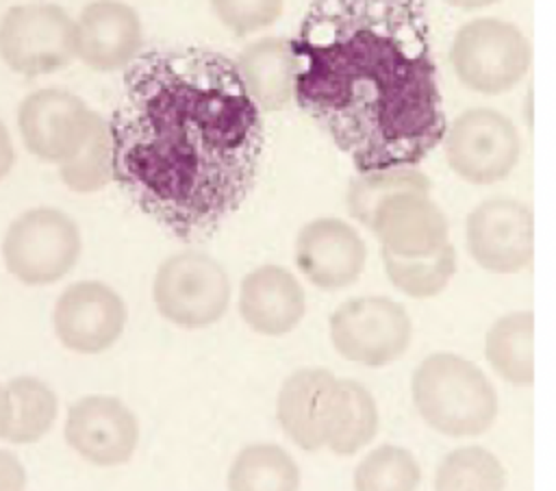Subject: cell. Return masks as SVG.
Instances as JSON below:
<instances>
[{
	"mask_svg": "<svg viewBox=\"0 0 556 491\" xmlns=\"http://www.w3.org/2000/svg\"><path fill=\"white\" fill-rule=\"evenodd\" d=\"M59 176L70 191L93 193L113 180V141L109 119L98 117L85 146L59 165Z\"/></svg>",
	"mask_w": 556,
	"mask_h": 491,
	"instance_id": "obj_27",
	"label": "cell"
},
{
	"mask_svg": "<svg viewBox=\"0 0 556 491\" xmlns=\"http://www.w3.org/2000/svg\"><path fill=\"white\" fill-rule=\"evenodd\" d=\"M4 424H7V391H4V385L0 382V439H2Z\"/></svg>",
	"mask_w": 556,
	"mask_h": 491,
	"instance_id": "obj_33",
	"label": "cell"
},
{
	"mask_svg": "<svg viewBox=\"0 0 556 491\" xmlns=\"http://www.w3.org/2000/svg\"><path fill=\"white\" fill-rule=\"evenodd\" d=\"M65 443L96 467H117L132 458L139 443L135 413L113 395H83L65 415Z\"/></svg>",
	"mask_w": 556,
	"mask_h": 491,
	"instance_id": "obj_13",
	"label": "cell"
},
{
	"mask_svg": "<svg viewBox=\"0 0 556 491\" xmlns=\"http://www.w3.org/2000/svg\"><path fill=\"white\" fill-rule=\"evenodd\" d=\"M465 243L471 259L493 274H517L534 254V217L528 204L515 198L480 202L465 224Z\"/></svg>",
	"mask_w": 556,
	"mask_h": 491,
	"instance_id": "obj_12",
	"label": "cell"
},
{
	"mask_svg": "<svg viewBox=\"0 0 556 491\" xmlns=\"http://www.w3.org/2000/svg\"><path fill=\"white\" fill-rule=\"evenodd\" d=\"M382 261L391 285L417 300L439 295L456 274V250L452 243H445L434 254L415 259L382 252Z\"/></svg>",
	"mask_w": 556,
	"mask_h": 491,
	"instance_id": "obj_25",
	"label": "cell"
},
{
	"mask_svg": "<svg viewBox=\"0 0 556 491\" xmlns=\"http://www.w3.org/2000/svg\"><path fill=\"white\" fill-rule=\"evenodd\" d=\"M434 491H506V469L491 450L463 445L441 458Z\"/></svg>",
	"mask_w": 556,
	"mask_h": 491,
	"instance_id": "obj_24",
	"label": "cell"
},
{
	"mask_svg": "<svg viewBox=\"0 0 556 491\" xmlns=\"http://www.w3.org/2000/svg\"><path fill=\"white\" fill-rule=\"evenodd\" d=\"M419 417L447 437H478L497 417V393L486 374L454 352L426 356L410 378Z\"/></svg>",
	"mask_w": 556,
	"mask_h": 491,
	"instance_id": "obj_3",
	"label": "cell"
},
{
	"mask_svg": "<svg viewBox=\"0 0 556 491\" xmlns=\"http://www.w3.org/2000/svg\"><path fill=\"white\" fill-rule=\"evenodd\" d=\"M441 146L450 169L471 185L504 180L521 156L517 126L489 106L460 111L445 124Z\"/></svg>",
	"mask_w": 556,
	"mask_h": 491,
	"instance_id": "obj_7",
	"label": "cell"
},
{
	"mask_svg": "<svg viewBox=\"0 0 556 491\" xmlns=\"http://www.w3.org/2000/svg\"><path fill=\"white\" fill-rule=\"evenodd\" d=\"M447 2L450 7H456V9H463V11H473V9H484V7H491L500 0H443Z\"/></svg>",
	"mask_w": 556,
	"mask_h": 491,
	"instance_id": "obj_32",
	"label": "cell"
},
{
	"mask_svg": "<svg viewBox=\"0 0 556 491\" xmlns=\"http://www.w3.org/2000/svg\"><path fill=\"white\" fill-rule=\"evenodd\" d=\"M128 309L124 298L102 280L67 285L52 309L59 343L76 354H100L124 332Z\"/></svg>",
	"mask_w": 556,
	"mask_h": 491,
	"instance_id": "obj_11",
	"label": "cell"
},
{
	"mask_svg": "<svg viewBox=\"0 0 556 491\" xmlns=\"http://www.w3.org/2000/svg\"><path fill=\"white\" fill-rule=\"evenodd\" d=\"M237 309L254 332L282 337L302 322L306 295L300 280L287 267L261 265L243 276Z\"/></svg>",
	"mask_w": 556,
	"mask_h": 491,
	"instance_id": "obj_17",
	"label": "cell"
},
{
	"mask_svg": "<svg viewBox=\"0 0 556 491\" xmlns=\"http://www.w3.org/2000/svg\"><path fill=\"white\" fill-rule=\"evenodd\" d=\"M130 65L109 122L113 180L176 235L213 230L254 185L261 111L215 50H161Z\"/></svg>",
	"mask_w": 556,
	"mask_h": 491,
	"instance_id": "obj_1",
	"label": "cell"
},
{
	"mask_svg": "<svg viewBox=\"0 0 556 491\" xmlns=\"http://www.w3.org/2000/svg\"><path fill=\"white\" fill-rule=\"evenodd\" d=\"M235 67L258 111H280L293 102L298 65L291 39H254L239 52Z\"/></svg>",
	"mask_w": 556,
	"mask_h": 491,
	"instance_id": "obj_18",
	"label": "cell"
},
{
	"mask_svg": "<svg viewBox=\"0 0 556 491\" xmlns=\"http://www.w3.org/2000/svg\"><path fill=\"white\" fill-rule=\"evenodd\" d=\"M298 104L358 172L417 165L445 130L413 0H321L291 39Z\"/></svg>",
	"mask_w": 556,
	"mask_h": 491,
	"instance_id": "obj_2",
	"label": "cell"
},
{
	"mask_svg": "<svg viewBox=\"0 0 556 491\" xmlns=\"http://www.w3.org/2000/svg\"><path fill=\"white\" fill-rule=\"evenodd\" d=\"M330 341L350 363L382 367L404 356L413 337L406 309L387 295H358L330 315Z\"/></svg>",
	"mask_w": 556,
	"mask_h": 491,
	"instance_id": "obj_9",
	"label": "cell"
},
{
	"mask_svg": "<svg viewBox=\"0 0 556 491\" xmlns=\"http://www.w3.org/2000/svg\"><path fill=\"white\" fill-rule=\"evenodd\" d=\"M421 467L413 452L400 445H378L354 469V491H417Z\"/></svg>",
	"mask_w": 556,
	"mask_h": 491,
	"instance_id": "obj_28",
	"label": "cell"
},
{
	"mask_svg": "<svg viewBox=\"0 0 556 491\" xmlns=\"http://www.w3.org/2000/svg\"><path fill=\"white\" fill-rule=\"evenodd\" d=\"M0 59L20 76H46L76 59L74 17L59 4L11 7L0 17Z\"/></svg>",
	"mask_w": 556,
	"mask_h": 491,
	"instance_id": "obj_8",
	"label": "cell"
},
{
	"mask_svg": "<svg viewBox=\"0 0 556 491\" xmlns=\"http://www.w3.org/2000/svg\"><path fill=\"white\" fill-rule=\"evenodd\" d=\"M7 424L2 441L30 445L43 439L56 421L59 398L54 389L37 376H15L4 385Z\"/></svg>",
	"mask_w": 556,
	"mask_h": 491,
	"instance_id": "obj_21",
	"label": "cell"
},
{
	"mask_svg": "<svg viewBox=\"0 0 556 491\" xmlns=\"http://www.w3.org/2000/svg\"><path fill=\"white\" fill-rule=\"evenodd\" d=\"M211 7L228 30L243 37L278 22L285 0H211Z\"/></svg>",
	"mask_w": 556,
	"mask_h": 491,
	"instance_id": "obj_29",
	"label": "cell"
},
{
	"mask_svg": "<svg viewBox=\"0 0 556 491\" xmlns=\"http://www.w3.org/2000/svg\"><path fill=\"white\" fill-rule=\"evenodd\" d=\"M365 263L363 237L341 217H315L295 237V265L317 289L337 291L354 285Z\"/></svg>",
	"mask_w": 556,
	"mask_h": 491,
	"instance_id": "obj_14",
	"label": "cell"
},
{
	"mask_svg": "<svg viewBox=\"0 0 556 491\" xmlns=\"http://www.w3.org/2000/svg\"><path fill=\"white\" fill-rule=\"evenodd\" d=\"M80 252L78 224L54 206H33L20 213L0 243L4 269L26 287L59 282L76 267Z\"/></svg>",
	"mask_w": 556,
	"mask_h": 491,
	"instance_id": "obj_4",
	"label": "cell"
},
{
	"mask_svg": "<svg viewBox=\"0 0 556 491\" xmlns=\"http://www.w3.org/2000/svg\"><path fill=\"white\" fill-rule=\"evenodd\" d=\"M450 63L467 89L497 96L526 78L532 65V43L513 22L476 17L456 30Z\"/></svg>",
	"mask_w": 556,
	"mask_h": 491,
	"instance_id": "obj_5",
	"label": "cell"
},
{
	"mask_svg": "<svg viewBox=\"0 0 556 491\" xmlns=\"http://www.w3.org/2000/svg\"><path fill=\"white\" fill-rule=\"evenodd\" d=\"M0 491H26V467L4 448H0Z\"/></svg>",
	"mask_w": 556,
	"mask_h": 491,
	"instance_id": "obj_30",
	"label": "cell"
},
{
	"mask_svg": "<svg viewBox=\"0 0 556 491\" xmlns=\"http://www.w3.org/2000/svg\"><path fill=\"white\" fill-rule=\"evenodd\" d=\"M430 178L417 167H384L371 172H358V176L350 182L345 193L348 213L363 226L369 224L374 209L389 196L400 191H419L430 193Z\"/></svg>",
	"mask_w": 556,
	"mask_h": 491,
	"instance_id": "obj_26",
	"label": "cell"
},
{
	"mask_svg": "<svg viewBox=\"0 0 556 491\" xmlns=\"http://www.w3.org/2000/svg\"><path fill=\"white\" fill-rule=\"evenodd\" d=\"M15 165V146L7 124L0 119V182L11 174Z\"/></svg>",
	"mask_w": 556,
	"mask_h": 491,
	"instance_id": "obj_31",
	"label": "cell"
},
{
	"mask_svg": "<svg viewBox=\"0 0 556 491\" xmlns=\"http://www.w3.org/2000/svg\"><path fill=\"white\" fill-rule=\"evenodd\" d=\"M484 358L513 385L534 380V313L513 311L497 317L484 335Z\"/></svg>",
	"mask_w": 556,
	"mask_h": 491,
	"instance_id": "obj_22",
	"label": "cell"
},
{
	"mask_svg": "<svg viewBox=\"0 0 556 491\" xmlns=\"http://www.w3.org/2000/svg\"><path fill=\"white\" fill-rule=\"evenodd\" d=\"M334 374L324 367H304L285 378L276 417L282 432L302 450L315 452L324 448V411Z\"/></svg>",
	"mask_w": 556,
	"mask_h": 491,
	"instance_id": "obj_19",
	"label": "cell"
},
{
	"mask_svg": "<svg viewBox=\"0 0 556 491\" xmlns=\"http://www.w3.org/2000/svg\"><path fill=\"white\" fill-rule=\"evenodd\" d=\"M76 59L93 72H119L143 48L139 13L122 0H93L74 20Z\"/></svg>",
	"mask_w": 556,
	"mask_h": 491,
	"instance_id": "obj_15",
	"label": "cell"
},
{
	"mask_svg": "<svg viewBox=\"0 0 556 491\" xmlns=\"http://www.w3.org/2000/svg\"><path fill=\"white\" fill-rule=\"evenodd\" d=\"M230 293L224 265L198 250L167 256L152 278V302L159 315L189 330L217 324L228 311Z\"/></svg>",
	"mask_w": 556,
	"mask_h": 491,
	"instance_id": "obj_6",
	"label": "cell"
},
{
	"mask_svg": "<svg viewBox=\"0 0 556 491\" xmlns=\"http://www.w3.org/2000/svg\"><path fill=\"white\" fill-rule=\"evenodd\" d=\"M367 228L382 252L415 259L450 243V224L430 193L400 191L384 198L371 213Z\"/></svg>",
	"mask_w": 556,
	"mask_h": 491,
	"instance_id": "obj_16",
	"label": "cell"
},
{
	"mask_svg": "<svg viewBox=\"0 0 556 491\" xmlns=\"http://www.w3.org/2000/svg\"><path fill=\"white\" fill-rule=\"evenodd\" d=\"M228 491H300V467L278 443H250L230 463Z\"/></svg>",
	"mask_w": 556,
	"mask_h": 491,
	"instance_id": "obj_23",
	"label": "cell"
},
{
	"mask_svg": "<svg viewBox=\"0 0 556 491\" xmlns=\"http://www.w3.org/2000/svg\"><path fill=\"white\" fill-rule=\"evenodd\" d=\"M378 406L365 385L334 378L324 411V448L350 456L369 445L378 432Z\"/></svg>",
	"mask_w": 556,
	"mask_h": 491,
	"instance_id": "obj_20",
	"label": "cell"
},
{
	"mask_svg": "<svg viewBox=\"0 0 556 491\" xmlns=\"http://www.w3.org/2000/svg\"><path fill=\"white\" fill-rule=\"evenodd\" d=\"M100 113L65 89L30 91L17 106V130L26 150L46 163L61 165L89 139Z\"/></svg>",
	"mask_w": 556,
	"mask_h": 491,
	"instance_id": "obj_10",
	"label": "cell"
}]
</instances>
